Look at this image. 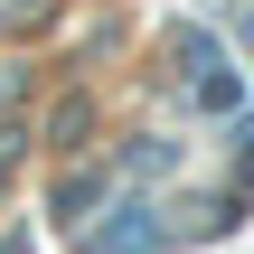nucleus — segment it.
Returning a JSON list of instances; mask_svg holds the SVG:
<instances>
[{
    "instance_id": "obj_1",
    "label": "nucleus",
    "mask_w": 254,
    "mask_h": 254,
    "mask_svg": "<svg viewBox=\"0 0 254 254\" xmlns=\"http://www.w3.org/2000/svg\"><path fill=\"white\" fill-rule=\"evenodd\" d=\"M189 104H198V113H245V75H236V66H217V57H207V66H198V75H189Z\"/></svg>"
},
{
    "instance_id": "obj_2",
    "label": "nucleus",
    "mask_w": 254,
    "mask_h": 254,
    "mask_svg": "<svg viewBox=\"0 0 254 254\" xmlns=\"http://www.w3.org/2000/svg\"><path fill=\"white\" fill-rule=\"evenodd\" d=\"M104 189H113L104 170H85V179H66V189H57V217H66V236H75V226L94 217V198H104Z\"/></svg>"
},
{
    "instance_id": "obj_3",
    "label": "nucleus",
    "mask_w": 254,
    "mask_h": 254,
    "mask_svg": "<svg viewBox=\"0 0 254 254\" xmlns=\"http://www.w3.org/2000/svg\"><path fill=\"white\" fill-rule=\"evenodd\" d=\"M123 170H132V179H170V170H179V141H132Z\"/></svg>"
},
{
    "instance_id": "obj_4",
    "label": "nucleus",
    "mask_w": 254,
    "mask_h": 254,
    "mask_svg": "<svg viewBox=\"0 0 254 254\" xmlns=\"http://www.w3.org/2000/svg\"><path fill=\"white\" fill-rule=\"evenodd\" d=\"M245 189H254V123H245Z\"/></svg>"
}]
</instances>
